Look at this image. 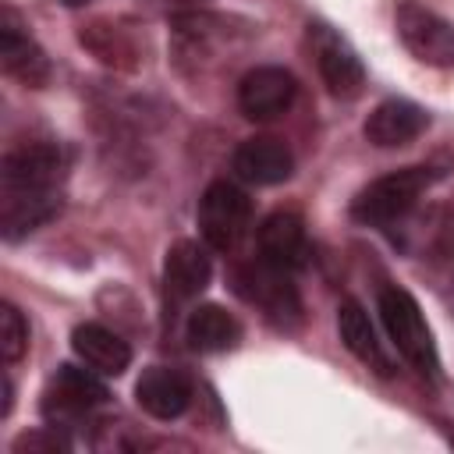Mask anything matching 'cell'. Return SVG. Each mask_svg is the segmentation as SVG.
I'll use <instances>...</instances> for the list:
<instances>
[{"instance_id": "obj_8", "label": "cell", "mask_w": 454, "mask_h": 454, "mask_svg": "<svg viewBox=\"0 0 454 454\" xmlns=\"http://www.w3.org/2000/svg\"><path fill=\"white\" fill-rule=\"evenodd\" d=\"M106 401V387L92 376V369H74V365H60L57 376L46 387V401L43 411L57 422L78 419L85 411H92L96 404Z\"/></svg>"}, {"instance_id": "obj_15", "label": "cell", "mask_w": 454, "mask_h": 454, "mask_svg": "<svg viewBox=\"0 0 454 454\" xmlns=\"http://www.w3.org/2000/svg\"><path fill=\"white\" fill-rule=\"evenodd\" d=\"M0 64H4V71H7L11 78H18V82H25V85H32V89L46 85V78H50V60H46V53H43L25 32H18V25L11 21V14H7L4 25H0Z\"/></svg>"}, {"instance_id": "obj_12", "label": "cell", "mask_w": 454, "mask_h": 454, "mask_svg": "<svg viewBox=\"0 0 454 454\" xmlns=\"http://www.w3.org/2000/svg\"><path fill=\"white\" fill-rule=\"evenodd\" d=\"M135 401L153 419H177L192 401V380L184 372H177V369L153 365L135 383Z\"/></svg>"}, {"instance_id": "obj_3", "label": "cell", "mask_w": 454, "mask_h": 454, "mask_svg": "<svg viewBox=\"0 0 454 454\" xmlns=\"http://www.w3.org/2000/svg\"><path fill=\"white\" fill-rule=\"evenodd\" d=\"M252 223V202L248 195L231 181H213L199 199V231L209 248L231 252Z\"/></svg>"}, {"instance_id": "obj_2", "label": "cell", "mask_w": 454, "mask_h": 454, "mask_svg": "<svg viewBox=\"0 0 454 454\" xmlns=\"http://www.w3.org/2000/svg\"><path fill=\"white\" fill-rule=\"evenodd\" d=\"M380 319L394 340V348L419 369V372H436V344L433 333L422 319L419 301L401 291V287H383L380 291Z\"/></svg>"}, {"instance_id": "obj_9", "label": "cell", "mask_w": 454, "mask_h": 454, "mask_svg": "<svg viewBox=\"0 0 454 454\" xmlns=\"http://www.w3.org/2000/svg\"><path fill=\"white\" fill-rule=\"evenodd\" d=\"M294 170V156L280 138L255 135L234 149V174L248 184H280Z\"/></svg>"}, {"instance_id": "obj_6", "label": "cell", "mask_w": 454, "mask_h": 454, "mask_svg": "<svg viewBox=\"0 0 454 454\" xmlns=\"http://www.w3.org/2000/svg\"><path fill=\"white\" fill-rule=\"evenodd\" d=\"M64 177V153L53 142H28L4 156L0 188L11 192H57Z\"/></svg>"}, {"instance_id": "obj_16", "label": "cell", "mask_w": 454, "mask_h": 454, "mask_svg": "<svg viewBox=\"0 0 454 454\" xmlns=\"http://www.w3.org/2000/svg\"><path fill=\"white\" fill-rule=\"evenodd\" d=\"M60 209L57 192H11L0 188V227L4 238H21L28 231H35L39 223H46L53 213Z\"/></svg>"}, {"instance_id": "obj_19", "label": "cell", "mask_w": 454, "mask_h": 454, "mask_svg": "<svg viewBox=\"0 0 454 454\" xmlns=\"http://www.w3.org/2000/svg\"><path fill=\"white\" fill-rule=\"evenodd\" d=\"M184 337L195 351H227L241 340V323L220 305H199L188 316Z\"/></svg>"}, {"instance_id": "obj_21", "label": "cell", "mask_w": 454, "mask_h": 454, "mask_svg": "<svg viewBox=\"0 0 454 454\" xmlns=\"http://www.w3.org/2000/svg\"><path fill=\"white\" fill-rule=\"evenodd\" d=\"M14 450H67V443L57 436V426L53 429H39V433H25L14 440Z\"/></svg>"}, {"instance_id": "obj_13", "label": "cell", "mask_w": 454, "mask_h": 454, "mask_svg": "<svg viewBox=\"0 0 454 454\" xmlns=\"http://www.w3.org/2000/svg\"><path fill=\"white\" fill-rule=\"evenodd\" d=\"M316 64H319V74L326 82V89L333 96H358L362 85H365V71H362V60L355 57V50L337 39L333 32H323L319 28V43H316Z\"/></svg>"}, {"instance_id": "obj_18", "label": "cell", "mask_w": 454, "mask_h": 454, "mask_svg": "<svg viewBox=\"0 0 454 454\" xmlns=\"http://www.w3.org/2000/svg\"><path fill=\"white\" fill-rule=\"evenodd\" d=\"M337 330H340V340H344V348L355 355V358H362L369 369H376V372H390V358H387V351H383V344H380V337H376V326L369 323V312L358 305V301H344L340 305V312H337Z\"/></svg>"}, {"instance_id": "obj_1", "label": "cell", "mask_w": 454, "mask_h": 454, "mask_svg": "<svg viewBox=\"0 0 454 454\" xmlns=\"http://www.w3.org/2000/svg\"><path fill=\"white\" fill-rule=\"evenodd\" d=\"M433 181H436L433 167H404V170H394L387 177H376L369 188L358 192V199L351 206V216L358 223H372V227L401 223Z\"/></svg>"}, {"instance_id": "obj_4", "label": "cell", "mask_w": 454, "mask_h": 454, "mask_svg": "<svg viewBox=\"0 0 454 454\" xmlns=\"http://www.w3.org/2000/svg\"><path fill=\"white\" fill-rule=\"evenodd\" d=\"M394 25H397L404 50L415 60H422L429 67H454V25L447 18H440L436 11H429L415 0H401Z\"/></svg>"}, {"instance_id": "obj_10", "label": "cell", "mask_w": 454, "mask_h": 454, "mask_svg": "<svg viewBox=\"0 0 454 454\" xmlns=\"http://www.w3.org/2000/svg\"><path fill=\"white\" fill-rule=\"evenodd\" d=\"M305 223L291 209H277L259 223V259L277 270H298L305 262Z\"/></svg>"}, {"instance_id": "obj_20", "label": "cell", "mask_w": 454, "mask_h": 454, "mask_svg": "<svg viewBox=\"0 0 454 454\" xmlns=\"http://www.w3.org/2000/svg\"><path fill=\"white\" fill-rule=\"evenodd\" d=\"M25 351H28V323L7 301V305H0V355H4L7 365H14Z\"/></svg>"}, {"instance_id": "obj_11", "label": "cell", "mask_w": 454, "mask_h": 454, "mask_svg": "<svg viewBox=\"0 0 454 454\" xmlns=\"http://www.w3.org/2000/svg\"><path fill=\"white\" fill-rule=\"evenodd\" d=\"M429 128V114L408 99H387L380 103L365 121V138L380 149H397L415 142Z\"/></svg>"}, {"instance_id": "obj_17", "label": "cell", "mask_w": 454, "mask_h": 454, "mask_svg": "<svg viewBox=\"0 0 454 454\" xmlns=\"http://www.w3.org/2000/svg\"><path fill=\"white\" fill-rule=\"evenodd\" d=\"M213 277V266H209V255L199 241H177L170 252H167V266H163V280H167V291L174 298H195L206 291Z\"/></svg>"}, {"instance_id": "obj_7", "label": "cell", "mask_w": 454, "mask_h": 454, "mask_svg": "<svg viewBox=\"0 0 454 454\" xmlns=\"http://www.w3.org/2000/svg\"><path fill=\"white\" fill-rule=\"evenodd\" d=\"M294 96H298L294 74L284 67H273V64L255 67L238 82V106L248 121H273V117L287 114Z\"/></svg>"}, {"instance_id": "obj_14", "label": "cell", "mask_w": 454, "mask_h": 454, "mask_svg": "<svg viewBox=\"0 0 454 454\" xmlns=\"http://www.w3.org/2000/svg\"><path fill=\"white\" fill-rule=\"evenodd\" d=\"M71 348L74 355L99 376H121L131 362V348L128 340H121L114 330L99 326V323H85V326H74L71 333Z\"/></svg>"}, {"instance_id": "obj_5", "label": "cell", "mask_w": 454, "mask_h": 454, "mask_svg": "<svg viewBox=\"0 0 454 454\" xmlns=\"http://www.w3.org/2000/svg\"><path fill=\"white\" fill-rule=\"evenodd\" d=\"M238 291L252 305H259L266 312V319H273L277 326H294L301 319V301H298V291H294L287 270H277L259 259V262L238 270Z\"/></svg>"}]
</instances>
